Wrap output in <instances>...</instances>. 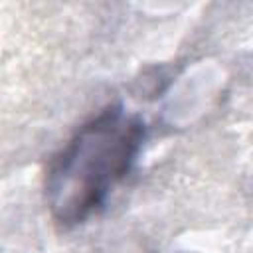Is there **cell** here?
Instances as JSON below:
<instances>
[{"instance_id": "cell-1", "label": "cell", "mask_w": 253, "mask_h": 253, "mask_svg": "<svg viewBox=\"0 0 253 253\" xmlns=\"http://www.w3.org/2000/svg\"><path fill=\"white\" fill-rule=\"evenodd\" d=\"M144 142V123L121 107H107L67 140L45 174L51 217L69 227L101 211L128 176Z\"/></svg>"}]
</instances>
